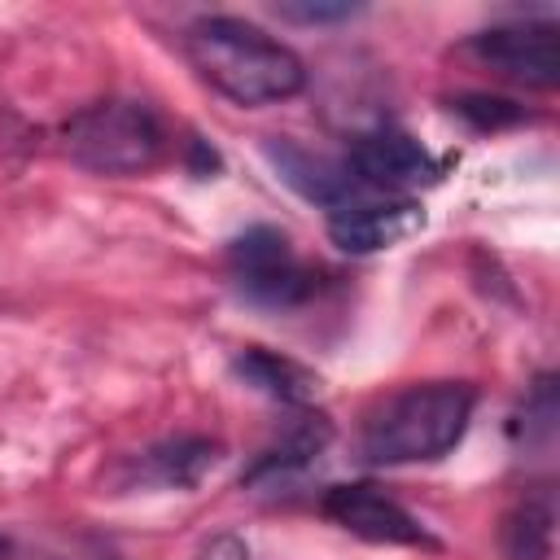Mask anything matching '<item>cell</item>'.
I'll list each match as a JSON object with an SVG mask.
<instances>
[{"label": "cell", "mask_w": 560, "mask_h": 560, "mask_svg": "<svg viewBox=\"0 0 560 560\" xmlns=\"http://www.w3.org/2000/svg\"><path fill=\"white\" fill-rule=\"evenodd\" d=\"M192 70L232 105H276L306 88L302 57L241 18H197L184 31Z\"/></svg>", "instance_id": "1"}, {"label": "cell", "mask_w": 560, "mask_h": 560, "mask_svg": "<svg viewBox=\"0 0 560 560\" xmlns=\"http://www.w3.org/2000/svg\"><path fill=\"white\" fill-rule=\"evenodd\" d=\"M477 394L459 381H429L407 385L394 398H385L368 424H363V455L372 464H424L446 455L468 420H472Z\"/></svg>", "instance_id": "2"}, {"label": "cell", "mask_w": 560, "mask_h": 560, "mask_svg": "<svg viewBox=\"0 0 560 560\" xmlns=\"http://www.w3.org/2000/svg\"><path fill=\"white\" fill-rule=\"evenodd\" d=\"M61 149L92 175H144L162 162L166 131L140 101H96L61 127Z\"/></svg>", "instance_id": "3"}, {"label": "cell", "mask_w": 560, "mask_h": 560, "mask_svg": "<svg viewBox=\"0 0 560 560\" xmlns=\"http://www.w3.org/2000/svg\"><path fill=\"white\" fill-rule=\"evenodd\" d=\"M232 271L241 289L271 306H293L315 293V271L298 262L293 245L276 228H249L232 241Z\"/></svg>", "instance_id": "4"}, {"label": "cell", "mask_w": 560, "mask_h": 560, "mask_svg": "<svg viewBox=\"0 0 560 560\" xmlns=\"http://www.w3.org/2000/svg\"><path fill=\"white\" fill-rule=\"evenodd\" d=\"M472 52L499 70L503 79H516L525 88H556L560 83V35L551 22H516L494 26L472 39Z\"/></svg>", "instance_id": "5"}, {"label": "cell", "mask_w": 560, "mask_h": 560, "mask_svg": "<svg viewBox=\"0 0 560 560\" xmlns=\"http://www.w3.org/2000/svg\"><path fill=\"white\" fill-rule=\"evenodd\" d=\"M324 516L368 542H389V547L424 542V525L376 486H332L324 494Z\"/></svg>", "instance_id": "6"}, {"label": "cell", "mask_w": 560, "mask_h": 560, "mask_svg": "<svg viewBox=\"0 0 560 560\" xmlns=\"http://www.w3.org/2000/svg\"><path fill=\"white\" fill-rule=\"evenodd\" d=\"M354 184L363 188H381V192H411L420 184L438 179V162L433 153L411 140L407 131H372L350 149V166Z\"/></svg>", "instance_id": "7"}, {"label": "cell", "mask_w": 560, "mask_h": 560, "mask_svg": "<svg viewBox=\"0 0 560 560\" xmlns=\"http://www.w3.org/2000/svg\"><path fill=\"white\" fill-rule=\"evenodd\" d=\"M424 228V210L411 197L385 201H341L328 210V236L346 254H376Z\"/></svg>", "instance_id": "8"}, {"label": "cell", "mask_w": 560, "mask_h": 560, "mask_svg": "<svg viewBox=\"0 0 560 560\" xmlns=\"http://www.w3.org/2000/svg\"><path fill=\"white\" fill-rule=\"evenodd\" d=\"M236 372H241L254 389H262L267 398H280V402H306V398L315 394V376H311L302 363H293V359H284V354H271V350H262V346H249V350L236 359Z\"/></svg>", "instance_id": "9"}, {"label": "cell", "mask_w": 560, "mask_h": 560, "mask_svg": "<svg viewBox=\"0 0 560 560\" xmlns=\"http://www.w3.org/2000/svg\"><path fill=\"white\" fill-rule=\"evenodd\" d=\"M556 538V503L547 490L525 494V503L503 525V551L508 560H551Z\"/></svg>", "instance_id": "10"}, {"label": "cell", "mask_w": 560, "mask_h": 560, "mask_svg": "<svg viewBox=\"0 0 560 560\" xmlns=\"http://www.w3.org/2000/svg\"><path fill=\"white\" fill-rule=\"evenodd\" d=\"M219 446L206 442V438H179V442H166V446H153L144 455V468L158 486H192L210 464H214Z\"/></svg>", "instance_id": "11"}, {"label": "cell", "mask_w": 560, "mask_h": 560, "mask_svg": "<svg viewBox=\"0 0 560 560\" xmlns=\"http://www.w3.org/2000/svg\"><path fill=\"white\" fill-rule=\"evenodd\" d=\"M455 109L464 118H472L477 127H503V122H516L521 118V109L512 101H494V96H464Z\"/></svg>", "instance_id": "12"}, {"label": "cell", "mask_w": 560, "mask_h": 560, "mask_svg": "<svg viewBox=\"0 0 560 560\" xmlns=\"http://www.w3.org/2000/svg\"><path fill=\"white\" fill-rule=\"evenodd\" d=\"M280 18H289V22H341V18H350L354 13V4H280L276 9Z\"/></svg>", "instance_id": "13"}, {"label": "cell", "mask_w": 560, "mask_h": 560, "mask_svg": "<svg viewBox=\"0 0 560 560\" xmlns=\"http://www.w3.org/2000/svg\"><path fill=\"white\" fill-rule=\"evenodd\" d=\"M9 551H13V542H9V538H4V534H0V560H4V556H9Z\"/></svg>", "instance_id": "14"}]
</instances>
